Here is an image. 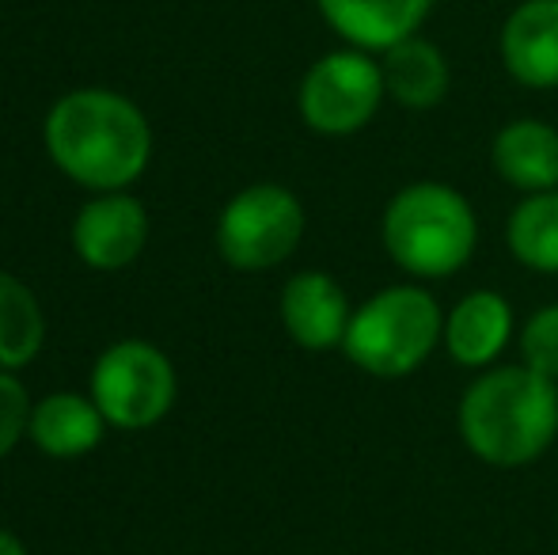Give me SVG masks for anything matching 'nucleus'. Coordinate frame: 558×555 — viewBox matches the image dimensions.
Instances as JSON below:
<instances>
[{"instance_id":"obj_6","label":"nucleus","mask_w":558,"mask_h":555,"mask_svg":"<svg viewBox=\"0 0 558 555\" xmlns=\"http://www.w3.org/2000/svg\"><path fill=\"white\" fill-rule=\"evenodd\" d=\"M179 393L175 365L145 339H122L99 354L92 370V400L118 430L156 426Z\"/></svg>"},{"instance_id":"obj_11","label":"nucleus","mask_w":558,"mask_h":555,"mask_svg":"<svg viewBox=\"0 0 558 555\" xmlns=\"http://www.w3.org/2000/svg\"><path fill=\"white\" fill-rule=\"evenodd\" d=\"M316 8L342 43L384 53L388 46L418 35L434 12V0H316Z\"/></svg>"},{"instance_id":"obj_3","label":"nucleus","mask_w":558,"mask_h":555,"mask_svg":"<svg viewBox=\"0 0 558 555\" xmlns=\"http://www.w3.org/2000/svg\"><path fill=\"white\" fill-rule=\"evenodd\" d=\"M384 252L396 267L414 278H448L463 270L475 255L478 221L471 202L456 186L422 179L403 191L384 209Z\"/></svg>"},{"instance_id":"obj_13","label":"nucleus","mask_w":558,"mask_h":555,"mask_svg":"<svg viewBox=\"0 0 558 555\" xmlns=\"http://www.w3.org/2000/svg\"><path fill=\"white\" fill-rule=\"evenodd\" d=\"M490 164L524 194L558 191V130L539 119H513L494 134Z\"/></svg>"},{"instance_id":"obj_16","label":"nucleus","mask_w":558,"mask_h":555,"mask_svg":"<svg viewBox=\"0 0 558 555\" xmlns=\"http://www.w3.org/2000/svg\"><path fill=\"white\" fill-rule=\"evenodd\" d=\"M46 316L38 297L23 278L0 270V370L15 373L31 365L43 350Z\"/></svg>"},{"instance_id":"obj_14","label":"nucleus","mask_w":558,"mask_h":555,"mask_svg":"<svg viewBox=\"0 0 558 555\" xmlns=\"http://www.w3.org/2000/svg\"><path fill=\"white\" fill-rule=\"evenodd\" d=\"M111 422L96 408L92 396L81 393H53L31 408L27 437L46 453V457H84L104 442V430Z\"/></svg>"},{"instance_id":"obj_9","label":"nucleus","mask_w":558,"mask_h":555,"mask_svg":"<svg viewBox=\"0 0 558 555\" xmlns=\"http://www.w3.org/2000/svg\"><path fill=\"white\" fill-rule=\"evenodd\" d=\"M350 316L353 309L342 286L324 270H301L281 289V327L296 347L312 350V354L342 347Z\"/></svg>"},{"instance_id":"obj_18","label":"nucleus","mask_w":558,"mask_h":555,"mask_svg":"<svg viewBox=\"0 0 558 555\" xmlns=\"http://www.w3.org/2000/svg\"><path fill=\"white\" fill-rule=\"evenodd\" d=\"M521 365L558 381V304H544L529 316L521 331Z\"/></svg>"},{"instance_id":"obj_10","label":"nucleus","mask_w":558,"mask_h":555,"mask_svg":"<svg viewBox=\"0 0 558 555\" xmlns=\"http://www.w3.org/2000/svg\"><path fill=\"white\" fill-rule=\"evenodd\" d=\"M506 73L524 88H558V0H524L501 27Z\"/></svg>"},{"instance_id":"obj_17","label":"nucleus","mask_w":558,"mask_h":555,"mask_svg":"<svg viewBox=\"0 0 558 555\" xmlns=\"http://www.w3.org/2000/svg\"><path fill=\"white\" fill-rule=\"evenodd\" d=\"M506 244L513 260L539 275H558V191L524 194L509 214Z\"/></svg>"},{"instance_id":"obj_20","label":"nucleus","mask_w":558,"mask_h":555,"mask_svg":"<svg viewBox=\"0 0 558 555\" xmlns=\"http://www.w3.org/2000/svg\"><path fill=\"white\" fill-rule=\"evenodd\" d=\"M0 555H27V548H23V541L15 533L0 529Z\"/></svg>"},{"instance_id":"obj_19","label":"nucleus","mask_w":558,"mask_h":555,"mask_svg":"<svg viewBox=\"0 0 558 555\" xmlns=\"http://www.w3.org/2000/svg\"><path fill=\"white\" fill-rule=\"evenodd\" d=\"M31 408H35V403H31L23 381L12 377L8 370H0V460L20 445L23 434H27Z\"/></svg>"},{"instance_id":"obj_12","label":"nucleus","mask_w":558,"mask_h":555,"mask_svg":"<svg viewBox=\"0 0 558 555\" xmlns=\"http://www.w3.org/2000/svg\"><path fill=\"white\" fill-rule=\"evenodd\" d=\"M513 339V309L494 289L460 297L445 316V350L463 370H486Z\"/></svg>"},{"instance_id":"obj_1","label":"nucleus","mask_w":558,"mask_h":555,"mask_svg":"<svg viewBox=\"0 0 558 555\" xmlns=\"http://www.w3.org/2000/svg\"><path fill=\"white\" fill-rule=\"evenodd\" d=\"M50 160L96 194L125 191L153 160V130L133 99L111 88H76L50 107L43 126Z\"/></svg>"},{"instance_id":"obj_4","label":"nucleus","mask_w":558,"mask_h":555,"mask_svg":"<svg viewBox=\"0 0 558 555\" xmlns=\"http://www.w3.org/2000/svg\"><path fill=\"white\" fill-rule=\"evenodd\" d=\"M445 335V312L422 286H391L353 309L342 350L361 373L380 381L411 377Z\"/></svg>"},{"instance_id":"obj_7","label":"nucleus","mask_w":558,"mask_h":555,"mask_svg":"<svg viewBox=\"0 0 558 555\" xmlns=\"http://www.w3.org/2000/svg\"><path fill=\"white\" fill-rule=\"evenodd\" d=\"M384 99H388V88H384L380 61L357 46L324 53L304 73L301 92H296L304 126L324 137H350L365 130Z\"/></svg>"},{"instance_id":"obj_8","label":"nucleus","mask_w":558,"mask_h":555,"mask_svg":"<svg viewBox=\"0 0 558 555\" xmlns=\"http://www.w3.org/2000/svg\"><path fill=\"white\" fill-rule=\"evenodd\" d=\"M148 214L133 194L107 191L84 202L73 221V252L92 270H122L145 252Z\"/></svg>"},{"instance_id":"obj_2","label":"nucleus","mask_w":558,"mask_h":555,"mask_svg":"<svg viewBox=\"0 0 558 555\" xmlns=\"http://www.w3.org/2000/svg\"><path fill=\"white\" fill-rule=\"evenodd\" d=\"M460 437L483 464L524 468L547 453L558 434V381L529 365H501L471 381L463 393Z\"/></svg>"},{"instance_id":"obj_15","label":"nucleus","mask_w":558,"mask_h":555,"mask_svg":"<svg viewBox=\"0 0 558 555\" xmlns=\"http://www.w3.org/2000/svg\"><path fill=\"white\" fill-rule=\"evenodd\" d=\"M380 73H384L388 99H396L407 111H429V107H437L448 96V84H452L441 46H434L422 35H411L403 43L388 46L380 53Z\"/></svg>"},{"instance_id":"obj_5","label":"nucleus","mask_w":558,"mask_h":555,"mask_svg":"<svg viewBox=\"0 0 558 555\" xmlns=\"http://www.w3.org/2000/svg\"><path fill=\"white\" fill-rule=\"evenodd\" d=\"M304 240V206L289 186H243L217 217V252L235 270H270Z\"/></svg>"}]
</instances>
